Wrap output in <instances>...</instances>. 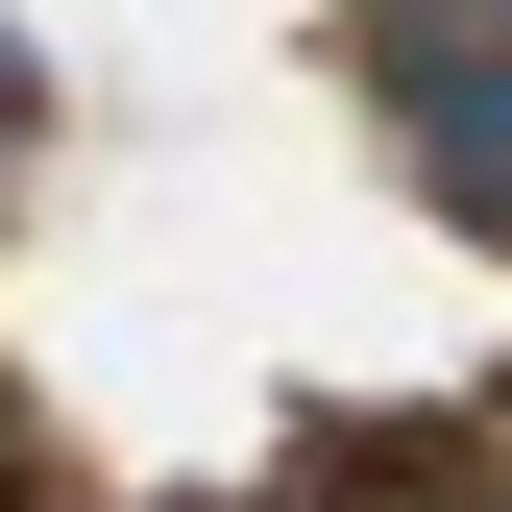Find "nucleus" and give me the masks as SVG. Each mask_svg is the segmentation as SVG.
I'll list each match as a JSON object with an SVG mask.
<instances>
[{
    "label": "nucleus",
    "mask_w": 512,
    "mask_h": 512,
    "mask_svg": "<svg viewBox=\"0 0 512 512\" xmlns=\"http://www.w3.org/2000/svg\"><path fill=\"white\" fill-rule=\"evenodd\" d=\"M0 122H25V74H0Z\"/></svg>",
    "instance_id": "f03ea898"
},
{
    "label": "nucleus",
    "mask_w": 512,
    "mask_h": 512,
    "mask_svg": "<svg viewBox=\"0 0 512 512\" xmlns=\"http://www.w3.org/2000/svg\"><path fill=\"white\" fill-rule=\"evenodd\" d=\"M366 98H391V147H415L464 220H512V25H464V0H391V25H366Z\"/></svg>",
    "instance_id": "f257e3e1"
}]
</instances>
